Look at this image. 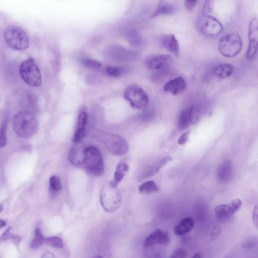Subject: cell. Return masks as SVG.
<instances>
[{"label":"cell","instance_id":"37","mask_svg":"<svg viewBox=\"0 0 258 258\" xmlns=\"http://www.w3.org/2000/svg\"><path fill=\"white\" fill-rule=\"evenodd\" d=\"M252 220L254 224L255 225L256 227H257V223H258V220H257V206L256 205L252 212Z\"/></svg>","mask_w":258,"mask_h":258},{"label":"cell","instance_id":"33","mask_svg":"<svg viewBox=\"0 0 258 258\" xmlns=\"http://www.w3.org/2000/svg\"><path fill=\"white\" fill-rule=\"evenodd\" d=\"M191 122L196 123L199 117L200 112L198 107L192 105L189 107Z\"/></svg>","mask_w":258,"mask_h":258},{"label":"cell","instance_id":"31","mask_svg":"<svg viewBox=\"0 0 258 258\" xmlns=\"http://www.w3.org/2000/svg\"><path fill=\"white\" fill-rule=\"evenodd\" d=\"M83 62L84 66L90 69H99L101 67V63L99 61L93 59H85Z\"/></svg>","mask_w":258,"mask_h":258},{"label":"cell","instance_id":"22","mask_svg":"<svg viewBox=\"0 0 258 258\" xmlns=\"http://www.w3.org/2000/svg\"><path fill=\"white\" fill-rule=\"evenodd\" d=\"M128 170V165L124 161H121L117 165L115 171L113 180L111 181L113 184L117 185L125 176V173Z\"/></svg>","mask_w":258,"mask_h":258},{"label":"cell","instance_id":"21","mask_svg":"<svg viewBox=\"0 0 258 258\" xmlns=\"http://www.w3.org/2000/svg\"><path fill=\"white\" fill-rule=\"evenodd\" d=\"M235 213L230 204L218 205L214 209V213L219 219L227 218Z\"/></svg>","mask_w":258,"mask_h":258},{"label":"cell","instance_id":"2","mask_svg":"<svg viewBox=\"0 0 258 258\" xmlns=\"http://www.w3.org/2000/svg\"><path fill=\"white\" fill-rule=\"evenodd\" d=\"M4 39L8 45L16 50H24L29 45V39L26 32L21 27L10 25L4 31Z\"/></svg>","mask_w":258,"mask_h":258},{"label":"cell","instance_id":"13","mask_svg":"<svg viewBox=\"0 0 258 258\" xmlns=\"http://www.w3.org/2000/svg\"><path fill=\"white\" fill-rule=\"evenodd\" d=\"M85 148L84 145L80 142L75 143L70 149L68 155L71 164L78 168L83 167Z\"/></svg>","mask_w":258,"mask_h":258},{"label":"cell","instance_id":"18","mask_svg":"<svg viewBox=\"0 0 258 258\" xmlns=\"http://www.w3.org/2000/svg\"><path fill=\"white\" fill-rule=\"evenodd\" d=\"M194 226V221L190 217L183 218L174 229L176 235H183L190 232Z\"/></svg>","mask_w":258,"mask_h":258},{"label":"cell","instance_id":"19","mask_svg":"<svg viewBox=\"0 0 258 258\" xmlns=\"http://www.w3.org/2000/svg\"><path fill=\"white\" fill-rule=\"evenodd\" d=\"M234 71L233 66L230 63L219 64L214 68L213 73L218 78L225 79L230 77Z\"/></svg>","mask_w":258,"mask_h":258},{"label":"cell","instance_id":"16","mask_svg":"<svg viewBox=\"0 0 258 258\" xmlns=\"http://www.w3.org/2000/svg\"><path fill=\"white\" fill-rule=\"evenodd\" d=\"M161 45L166 49L173 54L176 57L180 56V47L178 40L174 35L168 34L161 38Z\"/></svg>","mask_w":258,"mask_h":258},{"label":"cell","instance_id":"32","mask_svg":"<svg viewBox=\"0 0 258 258\" xmlns=\"http://www.w3.org/2000/svg\"><path fill=\"white\" fill-rule=\"evenodd\" d=\"M187 251L183 248H178L174 250L169 258H186Z\"/></svg>","mask_w":258,"mask_h":258},{"label":"cell","instance_id":"15","mask_svg":"<svg viewBox=\"0 0 258 258\" xmlns=\"http://www.w3.org/2000/svg\"><path fill=\"white\" fill-rule=\"evenodd\" d=\"M88 121L87 113L85 111L81 112L78 117L76 131L72 138L73 142H79L85 136Z\"/></svg>","mask_w":258,"mask_h":258},{"label":"cell","instance_id":"36","mask_svg":"<svg viewBox=\"0 0 258 258\" xmlns=\"http://www.w3.org/2000/svg\"><path fill=\"white\" fill-rule=\"evenodd\" d=\"M197 2V1H184V4L186 9L190 11L194 8Z\"/></svg>","mask_w":258,"mask_h":258},{"label":"cell","instance_id":"9","mask_svg":"<svg viewBox=\"0 0 258 258\" xmlns=\"http://www.w3.org/2000/svg\"><path fill=\"white\" fill-rule=\"evenodd\" d=\"M102 140L108 151L114 155L122 156L128 151L127 142L118 135L107 134Z\"/></svg>","mask_w":258,"mask_h":258},{"label":"cell","instance_id":"30","mask_svg":"<svg viewBox=\"0 0 258 258\" xmlns=\"http://www.w3.org/2000/svg\"><path fill=\"white\" fill-rule=\"evenodd\" d=\"M49 184L51 190L56 192L61 189V182L59 177L56 175H52L49 178Z\"/></svg>","mask_w":258,"mask_h":258},{"label":"cell","instance_id":"25","mask_svg":"<svg viewBox=\"0 0 258 258\" xmlns=\"http://www.w3.org/2000/svg\"><path fill=\"white\" fill-rule=\"evenodd\" d=\"M191 122L189 107L183 110L179 117L178 126L180 130H184L189 126Z\"/></svg>","mask_w":258,"mask_h":258},{"label":"cell","instance_id":"4","mask_svg":"<svg viewBox=\"0 0 258 258\" xmlns=\"http://www.w3.org/2000/svg\"><path fill=\"white\" fill-rule=\"evenodd\" d=\"M100 202L103 209L108 212L117 210L121 205V196L117 186L111 182L105 184L101 191Z\"/></svg>","mask_w":258,"mask_h":258},{"label":"cell","instance_id":"28","mask_svg":"<svg viewBox=\"0 0 258 258\" xmlns=\"http://www.w3.org/2000/svg\"><path fill=\"white\" fill-rule=\"evenodd\" d=\"M44 244L55 248H61L63 246L62 240L57 236L45 237Z\"/></svg>","mask_w":258,"mask_h":258},{"label":"cell","instance_id":"24","mask_svg":"<svg viewBox=\"0 0 258 258\" xmlns=\"http://www.w3.org/2000/svg\"><path fill=\"white\" fill-rule=\"evenodd\" d=\"M45 237L43 236L40 227L37 226L34 230V236L31 241L30 246L31 248L36 249L39 248L44 244Z\"/></svg>","mask_w":258,"mask_h":258},{"label":"cell","instance_id":"38","mask_svg":"<svg viewBox=\"0 0 258 258\" xmlns=\"http://www.w3.org/2000/svg\"><path fill=\"white\" fill-rule=\"evenodd\" d=\"M41 258H55L53 253L50 251H47L44 253Z\"/></svg>","mask_w":258,"mask_h":258},{"label":"cell","instance_id":"35","mask_svg":"<svg viewBox=\"0 0 258 258\" xmlns=\"http://www.w3.org/2000/svg\"><path fill=\"white\" fill-rule=\"evenodd\" d=\"M189 132H186L183 133L177 140V144L179 145L184 144L187 141Z\"/></svg>","mask_w":258,"mask_h":258},{"label":"cell","instance_id":"34","mask_svg":"<svg viewBox=\"0 0 258 258\" xmlns=\"http://www.w3.org/2000/svg\"><path fill=\"white\" fill-rule=\"evenodd\" d=\"M105 71L109 75L113 77H117L121 73L119 68L112 66L106 67Z\"/></svg>","mask_w":258,"mask_h":258},{"label":"cell","instance_id":"29","mask_svg":"<svg viewBox=\"0 0 258 258\" xmlns=\"http://www.w3.org/2000/svg\"><path fill=\"white\" fill-rule=\"evenodd\" d=\"M7 121L5 119L0 125V148L4 147L7 144Z\"/></svg>","mask_w":258,"mask_h":258},{"label":"cell","instance_id":"6","mask_svg":"<svg viewBox=\"0 0 258 258\" xmlns=\"http://www.w3.org/2000/svg\"><path fill=\"white\" fill-rule=\"evenodd\" d=\"M242 41L237 33H230L223 35L219 40L218 50L226 57H232L239 53L242 49Z\"/></svg>","mask_w":258,"mask_h":258},{"label":"cell","instance_id":"41","mask_svg":"<svg viewBox=\"0 0 258 258\" xmlns=\"http://www.w3.org/2000/svg\"><path fill=\"white\" fill-rule=\"evenodd\" d=\"M3 206L0 204V213L3 211Z\"/></svg>","mask_w":258,"mask_h":258},{"label":"cell","instance_id":"1","mask_svg":"<svg viewBox=\"0 0 258 258\" xmlns=\"http://www.w3.org/2000/svg\"><path fill=\"white\" fill-rule=\"evenodd\" d=\"M13 127L16 135L23 139L32 137L36 132L38 122L35 114L28 110L21 111L13 118Z\"/></svg>","mask_w":258,"mask_h":258},{"label":"cell","instance_id":"40","mask_svg":"<svg viewBox=\"0 0 258 258\" xmlns=\"http://www.w3.org/2000/svg\"><path fill=\"white\" fill-rule=\"evenodd\" d=\"M191 258H201L200 253L199 252L196 253Z\"/></svg>","mask_w":258,"mask_h":258},{"label":"cell","instance_id":"3","mask_svg":"<svg viewBox=\"0 0 258 258\" xmlns=\"http://www.w3.org/2000/svg\"><path fill=\"white\" fill-rule=\"evenodd\" d=\"M19 73L21 79L27 85L32 87L41 86L42 81L41 71L33 58H27L21 63Z\"/></svg>","mask_w":258,"mask_h":258},{"label":"cell","instance_id":"8","mask_svg":"<svg viewBox=\"0 0 258 258\" xmlns=\"http://www.w3.org/2000/svg\"><path fill=\"white\" fill-rule=\"evenodd\" d=\"M198 30L204 35L215 37L221 33L223 30L221 23L215 18L203 14L197 21Z\"/></svg>","mask_w":258,"mask_h":258},{"label":"cell","instance_id":"10","mask_svg":"<svg viewBox=\"0 0 258 258\" xmlns=\"http://www.w3.org/2000/svg\"><path fill=\"white\" fill-rule=\"evenodd\" d=\"M248 47L246 54L248 59H253L257 51L258 23L256 18H252L249 22L248 31Z\"/></svg>","mask_w":258,"mask_h":258},{"label":"cell","instance_id":"14","mask_svg":"<svg viewBox=\"0 0 258 258\" xmlns=\"http://www.w3.org/2000/svg\"><path fill=\"white\" fill-rule=\"evenodd\" d=\"M187 83L182 77L179 76L170 80L163 86V90L173 95H178L186 89Z\"/></svg>","mask_w":258,"mask_h":258},{"label":"cell","instance_id":"26","mask_svg":"<svg viewBox=\"0 0 258 258\" xmlns=\"http://www.w3.org/2000/svg\"><path fill=\"white\" fill-rule=\"evenodd\" d=\"M124 37L130 42L131 45L134 46H139L141 42V36L136 30L127 29L124 32Z\"/></svg>","mask_w":258,"mask_h":258},{"label":"cell","instance_id":"39","mask_svg":"<svg viewBox=\"0 0 258 258\" xmlns=\"http://www.w3.org/2000/svg\"><path fill=\"white\" fill-rule=\"evenodd\" d=\"M6 225V222L2 219H0V229Z\"/></svg>","mask_w":258,"mask_h":258},{"label":"cell","instance_id":"7","mask_svg":"<svg viewBox=\"0 0 258 258\" xmlns=\"http://www.w3.org/2000/svg\"><path fill=\"white\" fill-rule=\"evenodd\" d=\"M123 96L130 105L134 108L145 109L148 105V95L137 85H131L127 87L124 90Z\"/></svg>","mask_w":258,"mask_h":258},{"label":"cell","instance_id":"27","mask_svg":"<svg viewBox=\"0 0 258 258\" xmlns=\"http://www.w3.org/2000/svg\"><path fill=\"white\" fill-rule=\"evenodd\" d=\"M139 190L142 194H149L158 191L159 188L154 181L149 180L142 184Z\"/></svg>","mask_w":258,"mask_h":258},{"label":"cell","instance_id":"23","mask_svg":"<svg viewBox=\"0 0 258 258\" xmlns=\"http://www.w3.org/2000/svg\"><path fill=\"white\" fill-rule=\"evenodd\" d=\"M175 8L174 6L170 3L161 1L159 4L156 11L152 15V17H156L159 15H170L174 13Z\"/></svg>","mask_w":258,"mask_h":258},{"label":"cell","instance_id":"5","mask_svg":"<svg viewBox=\"0 0 258 258\" xmlns=\"http://www.w3.org/2000/svg\"><path fill=\"white\" fill-rule=\"evenodd\" d=\"M83 167L90 174L100 176L104 171V163L102 155L97 148L93 146L86 147Z\"/></svg>","mask_w":258,"mask_h":258},{"label":"cell","instance_id":"20","mask_svg":"<svg viewBox=\"0 0 258 258\" xmlns=\"http://www.w3.org/2000/svg\"><path fill=\"white\" fill-rule=\"evenodd\" d=\"M232 171V168L230 161H225L221 164L217 171V177L221 181L225 182L230 178Z\"/></svg>","mask_w":258,"mask_h":258},{"label":"cell","instance_id":"11","mask_svg":"<svg viewBox=\"0 0 258 258\" xmlns=\"http://www.w3.org/2000/svg\"><path fill=\"white\" fill-rule=\"evenodd\" d=\"M170 243L168 233L161 229H157L152 231L145 239L143 246L148 248L156 245H167Z\"/></svg>","mask_w":258,"mask_h":258},{"label":"cell","instance_id":"17","mask_svg":"<svg viewBox=\"0 0 258 258\" xmlns=\"http://www.w3.org/2000/svg\"><path fill=\"white\" fill-rule=\"evenodd\" d=\"M172 158L170 156H166L162 158L158 162L153 163L149 166L146 168L143 171H141L139 178L143 180L144 178L151 176L156 174L159 169L166 165L167 163L170 162Z\"/></svg>","mask_w":258,"mask_h":258},{"label":"cell","instance_id":"12","mask_svg":"<svg viewBox=\"0 0 258 258\" xmlns=\"http://www.w3.org/2000/svg\"><path fill=\"white\" fill-rule=\"evenodd\" d=\"M172 61V57L169 54H157L147 57L144 64L148 69L160 70L168 66Z\"/></svg>","mask_w":258,"mask_h":258}]
</instances>
